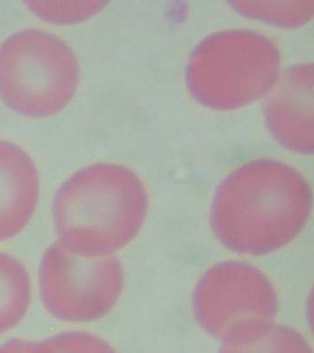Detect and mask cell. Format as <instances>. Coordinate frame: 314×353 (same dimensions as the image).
I'll list each match as a JSON object with an SVG mask.
<instances>
[{
    "instance_id": "cell-1",
    "label": "cell",
    "mask_w": 314,
    "mask_h": 353,
    "mask_svg": "<svg viewBox=\"0 0 314 353\" xmlns=\"http://www.w3.org/2000/svg\"><path fill=\"white\" fill-rule=\"evenodd\" d=\"M311 197L300 176L285 170L244 171L220 189L211 214L217 241L242 256L271 255L304 233Z\"/></svg>"
},
{
    "instance_id": "cell-4",
    "label": "cell",
    "mask_w": 314,
    "mask_h": 353,
    "mask_svg": "<svg viewBox=\"0 0 314 353\" xmlns=\"http://www.w3.org/2000/svg\"><path fill=\"white\" fill-rule=\"evenodd\" d=\"M198 325L222 343L244 341L277 324L279 296L269 276L249 262L212 265L193 292Z\"/></svg>"
},
{
    "instance_id": "cell-3",
    "label": "cell",
    "mask_w": 314,
    "mask_h": 353,
    "mask_svg": "<svg viewBox=\"0 0 314 353\" xmlns=\"http://www.w3.org/2000/svg\"><path fill=\"white\" fill-rule=\"evenodd\" d=\"M75 52L59 36L21 30L0 46V98L29 117H46L64 109L79 82Z\"/></svg>"
},
{
    "instance_id": "cell-6",
    "label": "cell",
    "mask_w": 314,
    "mask_h": 353,
    "mask_svg": "<svg viewBox=\"0 0 314 353\" xmlns=\"http://www.w3.org/2000/svg\"><path fill=\"white\" fill-rule=\"evenodd\" d=\"M39 192V175L30 154L0 140V242L17 236L28 225Z\"/></svg>"
},
{
    "instance_id": "cell-5",
    "label": "cell",
    "mask_w": 314,
    "mask_h": 353,
    "mask_svg": "<svg viewBox=\"0 0 314 353\" xmlns=\"http://www.w3.org/2000/svg\"><path fill=\"white\" fill-rule=\"evenodd\" d=\"M40 294L51 316L63 322L96 321L119 303L125 270L115 255L85 256L56 241L40 263Z\"/></svg>"
},
{
    "instance_id": "cell-2",
    "label": "cell",
    "mask_w": 314,
    "mask_h": 353,
    "mask_svg": "<svg viewBox=\"0 0 314 353\" xmlns=\"http://www.w3.org/2000/svg\"><path fill=\"white\" fill-rule=\"evenodd\" d=\"M147 216L144 192L128 171L109 164L88 165L55 197L57 241L85 256L115 255L141 233Z\"/></svg>"
},
{
    "instance_id": "cell-10",
    "label": "cell",
    "mask_w": 314,
    "mask_h": 353,
    "mask_svg": "<svg viewBox=\"0 0 314 353\" xmlns=\"http://www.w3.org/2000/svg\"><path fill=\"white\" fill-rule=\"evenodd\" d=\"M60 353H118L106 339L87 332H65L53 336Z\"/></svg>"
},
{
    "instance_id": "cell-9",
    "label": "cell",
    "mask_w": 314,
    "mask_h": 353,
    "mask_svg": "<svg viewBox=\"0 0 314 353\" xmlns=\"http://www.w3.org/2000/svg\"><path fill=\"white\" fill-rule=\"evenodd\" d=\"M28 5L41 18L57 23L84 21L100 8L95 1H32Z\"/></svg>"
},
{
    "instance_id": "cell-11",
    "label": "cell",
    "mask_w": 314,
    "mask_h": 353,
    "mask_svg": "<svg viewBox=\"0 0 314 353\" xmlns=\"http://www.w3.org/2000/svg\"><path fill=\"white\" fill-rule=\"evenodd\" d=\"M0 353H59L53 336L42 341L13 339L0 345Z\"/></svg>"
},
{
    "instance_id": "cell-7",
    "label": "cell",
    "mask_w": 314,
    "mask_h": 353,
    "mask_svg": "<svg viewBox=\"0 0 314 353\" xmlns=\"http://www.w3.org/2000/svg\"><path fill=\"white\" fill-rule=\"evenodd\" d=\"M32 283L20 259L0 252V336L17 327L28 313Z\"/></svg>"
},
{
    "instance_id": "cell-8",
    "label": "cell",
    "mask_w": 314,
    "mask_h": 353,
    "mask_svg": "<svg viewBox=\"0 0 314 353\" xmlns=\"http://www.w3.org/2000/svg\"><path fill=\"white\" fill-rule=\"evenodd\" d=\"M219 353H313L310 342L296 328L273 325L244 341L222 343Z\"/></svg>"
}]
</instances>
